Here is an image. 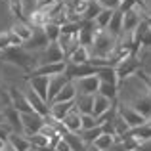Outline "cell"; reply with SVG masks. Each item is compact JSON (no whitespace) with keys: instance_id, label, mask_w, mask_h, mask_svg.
I'll use <instances>...</instances> for the list:
<instances>
[{"instance_id":"ac0fdd59","label":"cell","mask_w":151,"mask_h":151,"mask_svg":"<svg viewBox=\"0 0 151 151\" xmlns=\"http://www.w3.org/2000/svg\"><path fill=\"white\" fill-rule=\"evenodd\" d=\"M75 109H77L81 115H92V109H94V96L77 94V98H75Z\"/></svg>"},{"instance_id":"ffe728a7","label":"cell","mask_w":151,"mask_h":151,"mask_svg":"<svg viewBox=\"0 0 151 151\" xmlns=\"http://www.w3.org/2000/svg\"><path fill=\"white\" fill-rule=\"evenodd\" d=\"M8 144L12 145L15 151H31V144H29V138L25 134H17V132H12L8 136Z\"/></svg>"},{"instance_id":"6da1fadb","label":"cell","mask_w":151,"mask_h":151,"mask_svg":"<svg viewBox=\"0 0 151 151\" xmlns=\"http://www.w3.org/2000/svg\"><path fill=\"white\" fill-rule=\"evenodd\" d=\"M0 58H2L6 63L17 67V69L21 71L23 75H25V77L35 69V67H37V63H35V54L27 52L25 48H21V46L8 48L6 52H2V55H0Z\"/></svg>"},{"instance_id":"4316f807","label":"cell","mask_w":151,"mask_h":151,"mask_svg":"<svg viewBox=\"0 0 151 151\" xmlns=\"http://www.w3.org/2000/svg\"><path fill=\"white\" fill-rule=\"evenodd\" d=\"M111 105H115V103L109 101L107 98L100 96V94H94V109H92V115H94V117H100V115L105 113Z\"/></svg>"},{"instance_id":"7a4b0ae2","label":"cell","mask_w":151,"mask_h":151,"mask_svg":"<svg viewBox=\"0 0 151 151\" xmlns=\"http://www.w3.org/2000/svg\"><path fill=\"white\" fill-rule=\"evenodd\" d=\"M117 46V37H113L107 31H98L92 46H90V58H109L111 52Z\"/></svg>"},{"instance_id":"f1b7e54d","label":"cell","mask_w":151,"mask_h":151,"mask_svg":"<svg viewBox=\"0 0 151 151\" xmlns=\"http://www.w3.org/2000/svg\"><path fill=\"white\" fill-rule=\"evenodd\" d=\"M130 134L140 142V145L145 144V142H151V126L147 124V122L142 124V126H138V128H132V130H130Z\"/></svg>"},{"instance_id":"484cf974","label":"cell","mask_w":151,"mask_h":151,"mask_svg":"<svg viewBox=\"0 0 151 151\" xmlns=\"http://www.w3.org/2000/svg\"><path fill=\"white\" fill-rule=\"evenodd\" d=\"M63 140L67 142V145H69V149H71V151H86V149H88V145L84 144V140H82L78 134L67 132L65 136H63Z\"/></svg>"},{"instance_id":"5bb4252c","label":"cell","mask_w":151,"mask_h":151,"mask_svg":"<svg viewBox=\"0 0 151 151\" xmlns=\"http://www.w3.org/2000/svg\"><path fill=\"white\" fill-rule=\"evenodd\" d=\"M65 71V61L58 63H44V65H37L29 75H40V77H54V75H61Z\"/></svg>"},{"instance_id":"e0dca14e","label":"cell","mask_w":151,"mask_h":151,"mask_svg":"<svg viewBox=\"0 0 151 151\" xmlns=\"http://www.w3.org/2000/svg\"><path fill=\"white\" fill-rule=\"evenodd\" d=\"M61 122H63V126L67 128V132H73V134L81 132V113H78L75 107L65 115V117H63Z\"/></svg>"},{"instance_id":"30bf717a","label":"cell","mask_w":151,"mask_h":151,"mask_svg":"<svg viewBox=\"0 0 151 151\" xmlns=\"http://www.w3.org/2000/svg\"><path fill=\"white\" fill-rule=\"evenodd\" d=\"M48 44H50V42H48V38H46L44 31L38 29V27H33V35H31V38H29L27 42H23L21 48H25L27 52H31V54H33V52L44 50Z\"/></svg>"},{"instance_id":"9c48e42d","label":"cell","mask_w":151,"mask_h":151,"mask_svg":"<svg viewBox=\"0 0 151 151\" xmlns=\"http://www.w3.org/2000/svg\"><path fill=\"white\" fill-rule=\"evenodd\" d=\"M27 86L33 90L37 96H40L44 101H48V82L50 77H40V75H27L25 77Z\"/></svg>"},{"instance_id":"1f68e13d","label":"cell","mask_w":151,"mask_h":151,"mask_svg":"<svg viewBox=\"0 0 151 151\" xmlns=\"http://www.w3.org/2000/svg\"><path fill=\"white\" fill-rule=\"evenodd\" d=\"M42 31H44L46 38H48V42H55V40L59 38V33H61L59 25H54V23H46V25L42 27Z\"/></svg>"},{"instance_id":"ee69618b","label":"cell","mask_w":151,"mask_h":151,"mask_svg":"<svg viewBox=\"0 0 151 151\" xmlns=\"http://www.w3.org/2000/svg\"><path fill=\"white\" fill-rule=\"evenodd\" d=\"M52 2H61V0H52Z\"/></svg>"},{"instance_id":"5b68a950","label":"cell","mask_w":151,"mask_h":151,"mask_svg":"<svg viewBox=\"0 0 151 151\" xmlns=\"http://www.w3.org/2000/svg\"><path fill=\"white\" fill-rule=\"evenodd\" d=\"M58 61H65L61 48L58 46V42H50L44 50L37 52L35 55V63L37 65H44V63H58Z\"/></svg>"},{"instance_id":"44dd1931","label":"cell","mask_w":151,"mask_h":151,"mask_svg":"<svg viewBox=\"0 0 151 151\" xmlns=\"http://www.w3.org/2000/svg\"><path fill=\"white\" fill-rule=\"evenodd\" d=\"M65 61L67 63H88L90 61V50L86 48V46H81V44H78L77 48H75L65 58Z\"/></svg>"},{"instance_id":"3957f363","label":"cell","mask_w":151,"mask_h":151,"mask_svg":"<svg viewBox=\"0 0 151 151\" xmlns=\"http://www.w3.org/2000/svg\"><path fill=\"white\" fill-rule=\"evenodd\" d=\"M138 69H142V58L140 55L128 54L126 58H122L121 61L115 65V73H117V77H119V84L128 81V78H132Z\"/></svg>"},{"instance_id":"7bdbcfd3","label":"cell","mask_w":151,"mask_h":151,"mask_svg":"<svg viewBox=\"0 0 151 151\" xmlns=\"http://www.w3.org/2000/svg\"><path fill=\"white\" fill-rule=\"evenodd\" d=\"M0 122H4V113L0 111Z\"/></svg>"},{"instance_id":"f35d334b","label":"cell","mask_w":151,"mask_h":151,"mask_svg":"<svg viewBox=\"0 0 151 151\" xmlns=\"http://www.w3.org/2000/svg\"><path fill=\"white\" fill-rule=\"evenodd\" d=\"M0 151H15V149L12 147V145L8 144V142H4V145H2V149H0Z\"/></svg>"},{"instance_id":"e575fe53","label":"cell","mask_w":151,"mask_h":151,"mask_svg":"<svg viewBox=\"0 0 151 151\" xmlns=\"http://www.w3.org/2000/svg\"><path fill=\"white\" fill-rule=\"evenodd\" d=\"M94 2H96L101 10L115 12V10H119V8H121V0H94Z\"/></svg>"},{"instance_id":"603a6c76","label":"cell","mask_w":151,"mask_h":151,"mask_svg":"<svg viewBox=\"0 0 151 151\" xmlns=\"http://www.w3.org/2000/svg\"><path fill=\"white\" fill-rule=\"evenodd\" d=\"M107 33H111L113 37H121L122 35V12L121 10H115L113 12V15H111V19H109V25H107Z\"/></svg>"},{"instance_id":"8fae6325","label":"cell","mask_w":151,"mask_h":151,"mask_svg":"<svg viewBox=\"0 0 151 151\" xmlns=\"http://www.w3.org/2000/svg\"><path fill=\"white\" fill-rule=\"evenodd\" d=\"M77 88V94H86V96H94L98 94V86H100V78L96 75H90V77H82L77 81H71Z\"/></svg>"},{"instance_id":"d6986e66","label":"cell","mask_w":151,"mask_h":151,"mask_svg":"<svg viewBox=\"0 0 151 151\" xmlns=\"http://www.w3.org/2000/svg\"><path fill=\"white\" fill-rule=\"evenodd\" d=\"M67 82H69V78H67L63 73H61V75H54V77H50V82H48V103L54 100V96L67 84Z\"/></svg>"},{"instance_id":"d4e9b609","label":"cell","mask_w":151,"mask_h":151,"mask_svg":"<svg viewBox=\"0 0 151 151\" xmlns=\"http://www.w3.org/2000/svg\"><path fill=\"white\" fill-rule=\"evenodd\" d=\"M96 77L100 78V82H107V84H117L119 86V77L115 73V67H101L96 71Z\"/></svg>"},{"instance_id":"f6af8a7d","label":"cell","mask_w":151,"mask_h":151,"mask_svg":"<svg viewBox=\"0 0 151 151\" xmlns=\"http://www.w3.org/2000/svg\"><path fill=\"white\" fill-rule=\"evenodd\" d=\"M0 55H2V52H0Z\"/></svg>"},{"instance_id":"52a82bcc","label":"cell","mask_w":151,"mask_h":151,"mask_svg":"<svg viewBox=\"0 0 151 151\" xmlns=\"http://www.w3.org/2000/svg\"><path fill=\"white\" fill-rule=\"evenodd\" d=\"M96 67H92L90 63H67L65 61V75L69 81H77V78H82V77H90V75H96Z\"/></svg>"},{"instance_id":"74e56055","label":"cell","mask_w":151,"mask_h":151,"mask_svg":"<svg viewBox=\"0 0 151 151\" xmlns=\"http://www.w3.org/2000/svg\"><path fill=\"white\" fill-rule=\"evenodd\" d=\"M109 151H124V147L121 145V142H117V144H115V145H113V147H111Z\"/></svg>"},{"instance_id":"bcb514c9","label":"cell","mask_w":151,"mask_h":151,"mask_svg":"<svg viewBox=\"0 0 151 151\" xmlns=\"http://www.w3.org/2000/svg\"><path fill=\"white\" fill-rule=\"evenodd\" d=\"M31 151H35V149H31Z\"/></svg>"},{"instance_id":"9a60e30c","label":"cell","mask_w":151,"mask_h":151,"mask_svg":"<svg viewBox=\"0 0 151 151\" xmlns=\"http://www.w3.org/2000/svg\"><path fill=\"white\" fill-rule=\"evenodd\" d=\"M2 113H4V121L12 126V130L17 132V134H23V128H21V113H19L15 107H12V105H6L2 109Z\"/></svg>"},{"instance_id":"b9f144b4","label":"cell","mask_w":151,"mask_h":151,"mask_svg":"<svg viewBox=\"0 0 151 151\" xmlns=\"http://www.w3.org/2000/svg\"><path fill=\"white\" fill-rule=\"evenodd\" d=\"M145 122H147V124L151 126V115H149V117H147V119H145Z\"/></svg>"},{"instance_id":"ba28073f","label":"cell","mask_w":151,"mask_h":151,"mask_svg":"<svg viewBox=\"0 0 151 151\" xmlns=\"http://www.w3.org/2000/svg\"><path fill=\"white\" fill-rule=\"evenodd\" d=\"M98 27L94 21H81V27H78V33H77V40L81 46H86V48H90L94 42V38H96L98 35Z\"/></svg>"},{"instance_id":"836d02e7","label":"cell","mask_w":151,"mask_h":151,"mask_svg":"<svg viewBox=\"0 0 151 151\" xmlns=\"http://www.w3.org/2000/svg\"><path fill=\"white\" fill-rule=\"evenodd\" d=\"M98 121L94 115H81V130H90V128H96Z\"/></svg>"},{"instance_id":"277c9868","label":"cell","mask_w":151,"mask_h":151,"mask_svg":"<svg viewBox=\"0 0 151 151\" xmlns=\"http://www.w3.org/2000/svg\"><path fill=\"white\" fill-rule=\"evenodd\" d=\"M117 115L130 126V130L145 124V117H142L132 105H128V103H124V101H117Z\"/></svg>"},{"instance_id":"83f0119b","label":"cell","mask_w":151,"mask_h":151,"mask_svg":"<svg viewBox=\"0 0 151 151\" xmlns=\"http://www.w3.org/2000/svg\"><path fill=\"white\" fill-rule=\"evenodd\" d=\"M117 142H119L117 136H111V134H101V136L96 138V142H94L92 145H94V147H98V149H101V151H109L115 144H117Z\"/></svg>"},{"instance_id":"d590c367","label":"cell","mask_w":151,"mask_h":151,"mask_svg":"<svg viewBox=\"0 0 151 151\" xmlns=\"http://www.w3.org/2000/svg\"><path fill=\"white\" fill-rule=\"evenodd\" d=\"M134 77H136L138 81H142V84H144L145 88H147L149 92H151V75H149V73H145L144 69H138Z\"/></svg>"},{"instance_id":"8992f818","label":"cell","mask_w":151,"mask_h":151,"mask_svg":"<svg viewBox=\"0 0 151 151\" xmlns=\"http://www.w3.org/2000/svg\"><path fill=\"white\" fill-rule=\"evenodd\" d=\"M44 126V117L38 113H21V128L25 136H33V134H38L40 128Z\"/></svg>"},{"instance_id":"f546056e","label":"cell","mask_w":151,"mask_h":151,"mask_svg":"<svg viewBox=\"0 0 151 151\" xmlns=\"http://www.w3.org/2000/svg\"><path fill=\"white\" fill-rule=\"evenodd\" d=\"M77 134L84 140L86 145H92L94 142H96V138L103 134V130H101V126H96V128H90V130H81V132H77Z\"/></svg>"},{"instance_id":"ab89813d","label":"cell","mask_w":151,"mask_h":151,"mask_svg":"<svg viewBox=\"0 0 151 151\" xmlns=\"http://www.w3.org/2000/svg\"><path fill=\"white\" fill-rule=\"evenodd\" d=\"M144 19L147 21V25H149V29H151V15H144Z\"/></svg>"},{"instance_id":"4fadbf2b","label":"cell","mask_w":151,"mask_h":151,"mask_svg":"<svg viewBox=\"0 0 151 151\" xmlns=\"http://www.w3.org/2000/svg\"><path fill=\"white\" fill-rule=\"evenodd\" d=\"M8 29H10L19 40H21V44L27 42L31 38V35H33V27L29 25L27 19H15V21H12V25L8 27Z\"/></svg>"},{"instance_id":"7402d4cb","label":"cell","mask_w":151,"mask_h":151,"mask_svg":"<svg viewBox=\"0 0 151 151\" xmlns=\"http://www.w3.org/2000/svg\"><path fill=\"white\" fill-rule=\"evenodd\" d=\"M75 98H77V88H75V84L69 81V82H67V84L54 96V100H52V101H55V103H59V101H75ZM52 101H50V103H52Z\"/></svg>"},{"instance_id":"d6a6232c","label":"cell","mask_w":151,"mask_h":151,"mask_svg":"<svg viewBox=\"0 0 151 151\" xmlns=\"http://www.w3.org/2000/svg\"><path fill=\"white\" fill-rule=\"evenodd\" d=\"M100 12H101V8L98 6L96 2H94V0H88V8H86L84 15H82V21H94Z\"/></svg>"},{"instance_id":"4dcf8cb0","label":"cell","mask_w":151,"mask_h":151,"mask_svg":"<svg viewBox=\"0 0 151 151\" xmlns=\"http://www.w3.org/2000/svg\"><path fill=\"white\" fill-rule=\"evenodd\" d=\"M111 15H113V12H111V10H101L100 14L96 15L94 23H96V27H98L100 31H105V29H107V25H109V19H111Z\"/></svg>"},{"instance_id":"7c38bea8","label":"cell","mask_w":151,"mask_h":151,"mask_svg":"<svg viewBox=\"0 0 151 151\" xmlns=\"http://www.w3.org/2000/svg\"><path fill=\"white\" fill-rule=\"evenodd\" d=\"M23 94H25V98H27V101H29V105H31V109L35 111V113H38V115H42V117H46L48 115V101H44L40 96H37V94L33 92V90L27 86L25 90H23Z\"/></svg>"},{"instance_id":"2e32d148","label":"cell","mask_w":151,"mask_h":151,"mask_svg":"<svg viewBox=\"0 0 151 151\" xmlns=\"http://www.w3.org/2000/svg\"><path fill=\"white\" fill-rule=\"evenodd\" d=\"M48 105H50L48 107V115L50 117L54 119V121H63V117L75 107V101H59V103L52 101V103H48Z\"/></svg>"},{"instance_id":"60d3db41","label":"cell","mask_w":151,"mask_h":151,"mask_svg":"<svg viewBox=\"0 0 151 151\" xmlns=\"http://www.w3.org/2000/svg\"><path fill=\"white\" fill-rule=\"evenodd\" d=\"M86 151H101V149H98V147H94V145H88V149Z\"/></svg>"},{"instance_id":"cb8c5ba5","label":"cell","mask_w":151,"mask_h":151,"mask_svg":"<svg viewBox=\"0 0 151 151\" xmlns=\"http://www.w3.org/2000/svg\"><path fill=\"white\" fill-rule=\"evenodd\" d=\"M119 86L117 84H107V82H100V86H98V94L103 98H107L109 101L117 103L119 101Z\"/></svg>"},{"instance_id":"8d00e7d4","label":"cell","mask_w":151,"mask_h":151,"mask_svg":"<svg viewBox=\"0 0 151 151\" xmlns=\"http://www.w3.org/2000/svg\"><path fill=\"white\" fill-rule=\"evenodd\" d=\"M54 151H71V149H69V145H67V142L61 138V140L54 145Z\"/></svg>"}]
</instances>
